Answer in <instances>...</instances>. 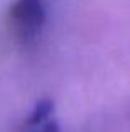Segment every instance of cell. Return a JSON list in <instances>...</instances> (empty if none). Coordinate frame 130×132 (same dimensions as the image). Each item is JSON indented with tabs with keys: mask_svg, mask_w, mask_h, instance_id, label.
<instances>
[{
	"mask_svg": "<svg viewBox=\"0 0 130 132\" xmlns=\"http://www.w3.org/2000/svg\"><path fill=\"white\" fill-rule=\"evenodd\" d=\"M10 20L22 40H33L42 34L47 20L43 0H15L10 9Z\"/></svg>",
	"mask_w": 130,
	"mask_h": 132,
	"instance_id": "6da1fadb",
	"label": "cell"
},
{
	"mask_svg": "<svg viewBox=\"0 0 130 132\" xmlns=\"http://www.w3.org/2000/svg\"><path fill=\"white\" fill-rule=\"evenodd\" d=\"M53 112V102L50 99H43V100H39L33 107V110L30 112L29 119H27V124L29 126H40L43 124L45 120H49V117L52 116Z\"/></svg>",
	"mask_w": 130,
	"mask_h": 132,
	"instance_id": "7a4b0ae2",
	"label": "cell"
},
{
	"mask_svg": "<svg viewBox=\"0 0 130 132\" xmlns=\"http://www.w3.org/2000/svg\"><path fill=\"white\" fill-rule=\"evenodd\" d=\"M33 132H60V126L57 120H45L40 126H35Z\"/></svg>",
	"mask_w": 130,
	"mask_h": 132,
	"instance_id": "3957f363",
	"label": "cell"
}]
</instances>
